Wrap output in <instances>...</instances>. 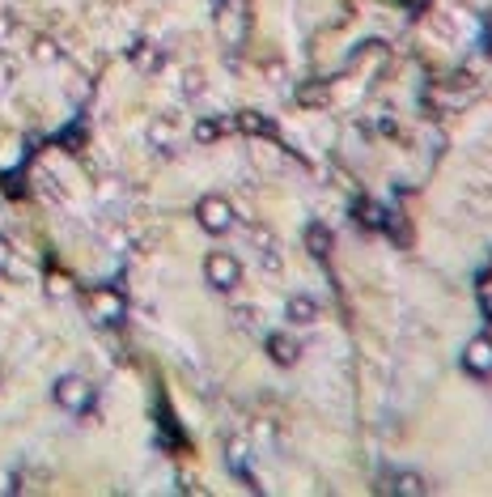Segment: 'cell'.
Masks as SVG:
<instances>
[{
    "instance_id": "52a82bcc",
    "label": "cell",
    "mask_w": 492,
    "mask_h": 497,
    "mask_svg": "<svg viewBox=\"0 0 492 497\" xmlns=\"http://www.w3.org/2000/svg\"><path fill=\"white\" fill-rule=\"evenodd\" d=\"M306 238H310V251H314V256H327V246H331V234H327L323 225H310V229H306Z\"/></svg>"
},
{
    "instance_id": "ba28073f",
    "label": "cell",
    "mask_w": 492,
    "mask_h": 497,
    "mask_svg": "<svg viewBox=\"0 0 492 497\" xmlns=\"http://www.w3.org/2000/svg\"><path fill=\"white\" fill-rule=\"evenodd\" d=\"M395 489H399V493H425L429 484H425V480H416V476H403V480H399Z\"/></svg>"
},
{
    "instance_id": "30bf717a",
    "label": "cell",
    "mask_w": 492,
    "mask_h": 497,
    "mask_svg": "<svg viewBox=\"0 0 492 497\" xmlns=\"http://www.w3.org/2000/svg\"><path fill=\"white\" fill-rule=\"evenodd\" d=\"M212 5H225V0H212Z\"/></svg>"
},
{
    "instance_id": "3957f363",
    "label": "cell",
    "mask_w": 492,
    "mask_h": 497,
    "mask_svg": "<svg viewBox=\"0 0 492 497\" xmlns=\"http://www.w3.org/2000/svg\"><path fill=\"white\" fill-rule=\"evenodd\" d=\"M56 396H60L64 408H85V404H89V391H85L77 379H64V383L56 387Z\"/></svg>"
},
{
    "instance_id": "277c9868",
    "label": "cell",
    "mask_w": 492,
    "mask_h": 497,
    "mask_svg": "<svg viewBox=\"0 0 492 497\" xmlns=\"http://www.w3.org/2000/svg\"><path fill=\"white\" fill-rule=\"evenodd\" d=\"M467 361H471V370L488 375V370H492V344H488V340H475V344L467 348Z\"/></svg>"
},
{
    "instance_id": "5b68a950",
    "label": "cell",
    "mask_w": 492,
    "mask_h": 497,
    "mask_svg": "<svg viewBox=\"0 0 492 497\" xmlns=\"http://www.w3.org/2000/svg\"><path fill=\"white\" fill-rule=\"evenodd\" d=\"M268 348H272L285 365H293V361H297V344H293L289 336H272V340H268Z\"/></svg>"
},
{
    "instance_id": "7a4b0ae2",
    "label": "cell",
    "mask_w": 492,
    "mask_h": 497,
    "mask_svg": "<svg viewBox=\"0 0 492 497\" xmlns=\"http://www.w3.org/2000/svg\"><path fill=\"white\" fill-rule=\"evenodd\" d=\"M204 272H208V281H212L216 289H233V285H238V264H233L229 256H212V260L204 264Z\"/></svg>"
},
{
    "instance_id": "6da1fadb",
    "label": "cell",
    "mask_w": 492,
    "mask_h": 497,
    "mask_svg": "<svg viewBox=\"0 0 492 497\" xmlns=\"http://www.w3.org/2000/svg\"><path fill=\"white\" fill-rule=\"evenodd\" d=\"M200 221H204L208 234H225L229 221H233V213H229V204H221V200H204V204H200Z\"/></svg>"
},
{
    "instance_id": "8992f818",
    "label": "cell",
    "mask_w": 492,
    "mask_h": 497,
    "mask_svg": "<svg viewBox=\"0 0 492 497\" xmlns=\"http://www.w3.org/2000/svg\"><path fill=\"white\" fill-rule=\"evenodd\" d=\"M314 315H318L314 302H306V298H293V302H289V319H293V323H310Z\"/></svg>"
},
{
    "instance_id": "9c48e42d",
    "label": "cell",
    "mask_w": 492,
    "mask_h": 497,
    "mask_svg": "<svg viewBox=\"0 0 492 497\" xmlns=\"http://www.w3.org/2000/svg\"><path fill=\"white\" fill-rule=\"evenodd\" d=\"M5 264H9V246H5V242H0V268H5Z\"/></svg>"
}]
</instances>
